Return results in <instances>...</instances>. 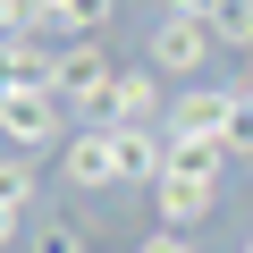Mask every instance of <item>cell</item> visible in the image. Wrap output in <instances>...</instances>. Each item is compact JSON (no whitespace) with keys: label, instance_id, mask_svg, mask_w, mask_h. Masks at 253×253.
Wrapping results in <instances>:
<instances>
[{"label":"cell","instance_id":"1","mask_svg":"<svg viewBox=\"0 0 253 253\" xmlns=\"http://www.w3.org/2000/svg\"><path fill=\"white\" fill-rule=\"evenodd\" d=\"M219 169H228L219 144H169V177L152 186L161 228H186V236H194V228L219 211Z\"/></svg>","mask_w":253,"mask_h":253},{"label":"cell","instance_id":"2","mask_svg":"<svg viewBox=\"0 0 253 253\" xmlns=\"http://www.w3.org/2000/svg\"><path fill=\"white\" fill-rule=\"evenodd\" d=\"M219 59V34L211 17H186V9H161V26L144 34V68L152 76H177V84H203V68Z\"/></svg>","mask_w":253,"mask_h":253},{"label":"cell","instance_id":"3","mask_svg":"<svg viewBox=\"0 0 253 253\" xmlns=\"http://www.w3.org/2000/svg\"><path fill=\"white\" fill-rule=\"evenodd\" d=\"M228 118H236V84H177L169 93V126H161V135L169 144H219L228 152Z\"/></svg>","mask_w":253,"mask_h":253},{"label":"cell","instance_id":"4","mask_svg":"<svg viewBox=\"0 0 253 253\" xmlns=\"http://www.w3.org/2000/svg\"><path fill=\"white\" fill-rule=\"evenodd\" d=\"M0 144H9V152L68 144V101L59 93H0Z\"/></svg>","mask_w":253,"mask_h":253},{"label":"cell","instance_id":"5","mask_svg":"<svg viewBox=\"0 0 253 253\" xmlns=\"http://www.w3.org/2000/svg\"><path fill=\"white\" fill-rule=\"evenodd\" d=\"M59 186H76V194H101V186H118V126H68V144H59Z\"/></svg>","mask_w":253,"mask_h":253},{"label":"cell","instance_id":"6","mask_svg":"<svg viewBox=\"0 0 253 253\" xmlns=\"http://www.w3.org/2000/svg\"><path fill=\"white\" fill-rule=\"evenodd\" d=\"M93 126H169V93H161V76H152V68H118V84L101 93Z\"/></svg>","mask_w":253,"mask_h":253},{"label":"cell","instance_id":"7","mask_svg":"<svg viewBox=\"0 0 253 253\" xmlns=\"http://www.w3.org/2000/svg\"><path fill=\"white\" fill-rule=\"evenodd\" d=\"M118 84V68H110V51L101 42H59V76H51V93L68 101V110H101V93Z\"/></svg>","mask_w":253,"mask_h":253},{"label":"cell","instance_id":"8","mask_svg":"<svg viewBox=\"0 0 253 253\" xmlns=\"http://www.w3.org/2000/svg\"><path fill=\"white\" fill-rule=\"evenodd\" d=\"M169 177V135L161 126H118V186H161Z\"/></svg>","mask_w":253,"mask_h":253},{"label":"cell","instance_id":"9","mask_svg":"<svg viewBox=\"0 0 253 253\" xmlns=\"http://www.w3.org/2000/svg\"><path fill=\"white\" fill-rule=\"evenodd\" d=\"M118 26V0H51V34H68V42H101Z\"/></svg>","mask_w":253,"mask_h":253},{"label":"cell","instance_id":"10","mask_svg":"<svg viewBox=\"0 0 253 253\" xmlns=\"http://www.w3.org/2000/svg\"><path fill=\"white\" fill-rule=\"evenodd\" d=\"M26 253H93V228L68 219V211H42V219L26 228Z\"/></svg>","mask_w":253,"mask_h":253},{"label":"cell","instance_id":"11","mask_svg":"<svg viewBox=\"0 0 253 253\" xmlns=\"http://www.w3.org/2000/svg\"><path fill=\"white\" fill-rule=\"evenodd\" d=\"M34 194H42V161L34 152H0V203H9V211H34Z\"/></svg>","mask_w":253,"mask_h":253},{"label":"cell","instance_id":"12","mask_svg":"<svg viewBox=\"0 0 253 253\" xmlns=\"http://www.w3.org/2000/svg\"><path fill=\"white\" fill-rule=\"evenodd\" d=\"M211 34H219V51L253 59V0H211Z\"/></svg>","mask_w":253,"mask_h":253},{"label":"cell","instance_id":"13","mask_svg":"<svg viewBox=\"0 0 253 253\" xmlns=\"http://www.w3.org/2000/svg\"><path fill=\"white\" fill-rule=\"evenodd\" d=\"M228 161H253V101L236 84V118H228Z\"/></svg>","mask_w":253,"mask_h":253},{"label":"cell","instance_id":"14","mask_svg":"<svg viewBox=\"0 0 253 253\" xmlns=\"http://www.w3.org/2000/svg\"><path fill=\"white\" fill-rule=\"evenodd\" d=\"M135 253H203V236H186V228H152Z\"/></svg>","mask_w":253,"mask_h":253},{"label":"cell","instance_id":"15","mask_svg":"<svg viewBox=\"0 0 253 253\" xmlns=\"http://www.w3.org/2000/svg\"><path fill=\"white\" fill-rule=\"evenodd\" d=\"M9 245H26V211H9V203H0V253H9Z\"/></svg>","mask_w":253,"mask_h":253},{"label":"cell","instance_id":"16","mask_svg":"<svg viewBox=\"0 0 253 253\" xmlns=\"http://www.w3.org/2000/svg\"><path fill=\"white\" fill-rule=\"evenodd\" d=\"M161 9H186V17H211V0H161Z\"/></svg>","mask_w":253,"mask_h":253},{"label":"cell","instance_id":"17","mask_svg":"<svg viewBox=\"0 0 253 253\" xmlns=\"http://www.w3.org/2000/svg\"><path fill=\"white\" fill-rule=\"evenodd\" d=\"M245 101H253V59H245Z\"/></svg>","mask_w":253,"mask_h":253},{"label":"cell","instance_id":"18","mask_svg":"<svg viewBox=\"0 0 253 253\" xmlns=\"http://www.w3.org/2000/svg\"><path fill=\"white\" fill-rule=\"evenodd\" d=\"M245 253H253V236H245Z\"/></svg>","mask_w":253,"mask_h":253}]
</instances>
